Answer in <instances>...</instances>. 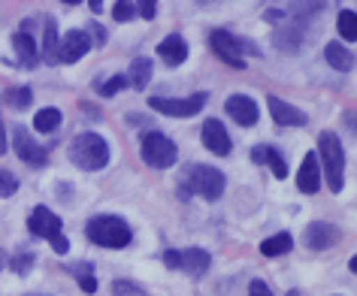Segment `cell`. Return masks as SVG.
Returning <instances> with one entry per match:
<instances>
[{
  "label": "cell",
  "mask_w": 357,
  "mask_h": 296,
  "mask_svg": "<svg viewBox=\"0 0 357 296\" xmlns=\"http://www.w3.org/2000/svg\"><path fill=\"white\" fill-rule=\"evenodd\" d=\"M315 155H318V166L324 169L327 187L333 194H339L342 191V185H345V148H342V139H339L333 130H321Z\"/></svg>",
  "instance_id": "6da1fadb"
},
{
  "label": "cell",
  "mask_w": 357,
  "mask_h": 296,
  "mask_svg": "<svg viewBox=\"0 0 357 296\" xmlns=\"http://www.w3.org/2000/svg\"><path fill=\"white\" fill-rule=\"evenodd\" d=\"M85 236L100 248H128L133 242V230L119 215H97L85 224Z\"/></svg>",
  "instance_id": "7a4b0ae2"
},
{
  "label": "cell",
  "mask_w": 357,
  "mask_h": 296,
  "mask_svg": "<svg viewBox=\"0 0 357 296\" xmlns=\"http://www.w3.org/2000/svg\"><path fill=\"white\" fill-rule=\"evenodd\" d=\"M70 160H73L79 169H85V173H97V169H103L109 164V142L94 130L79 133V137L70 142Z\"/></svg>",
  "instance_id": "3957f363"
},
{
  "label": "cell",
  "mask_w": 357,
  "mask_h": 296,
  "mask_svg": "<svg viewBox=\"0 0 357 296\" xmlns=\"http://www.w3.org/2000/svg\"><path fill=\"white\" fill-rule=\"evenodd\" d=\"M225 185H227L225 173L215 166H206V164H191V166H185V173H182V194L191 191L209 203H215L218 196L225 194Z\"/></svg>",
  "instance_id": "277c9868"
},
{
  "label": "cell",
  "mask_w": 357,
  "mask_h": 296,
  "mask_svg": "<svg viewBox=\"0 0 357 296\" xmlns=\"http://www.w3.org/2000/svg\"><path fill=\"white\" fill-rule=\"evenodd\" d=\"M139 155L151 169H169L178 160V148L167 133L149 130V133H142V139H139Z\"/></svg>",
  "instance_id": "5b68a950"
},
{
  "label": "cell",
  "mask_w": 357,
  "mask_h": 296,
  "mask_svg": "<svg viewBox=\"0 0 357 296\" xmlns=\"http://www.w3.org/2000/svg\"><path fill=\"white\" fill-rule=\"evenodd\" d=\"M209 103V94H191V97H151L149 106L160 115H169V118H194V115L203 112V106Z\"/></svg>",
  "instance_id": "8992f818"
},
{
  "label": "cell",
  "mask_w": 357,
  "mask_h": 296,
  "mask_svg": "<svg viewBox=\"0 0 357 296\" xmlns=\"http://www.w3.org/2000/svg\"><path fill=\"white\" fill-rule=\"evenodd\" d=\"M209 46H212V52H215V58H221L227 67H236V70H243V67H245L243 42H239L230 31H225V28L209 31Z\"/></svg>",
  "instance_id": "52a82bcc"
},
{
  "label": "cell",
  "mask_w": 357,
  "mask_h": 296,
  "mask_svg": "<svg viewBox=\"0 0 357 296\" xmlns=\"http://www.w3.org/2000/svg\"><path fill=\"white\" fill-rule=\"evenodd\" d=\"M13 146H15V155H19V160H24V164L33 166V169H40V166L49 164L46 148H43L40 142L31 137V130L22 127V124H19V127H13Z\"/></svg>",
  "instance_id": "ba28073f"
},
{
  "label": "cell",
  "mask_w": 357,
  "mask_h": 296,
  "mask_svg": "<svg viewBox=\"0 0 357 296\" xmlns=\"http://www.w3.org/2000/svg\"><path fill=\"white\" fill-rule=\"evenodd\" d=\"M91 33L88 31H67L64 40H58V64H76L91 52Z\"/></svg>",
  "instance_id": "9c48e42d"
},
{
  "label": "cell",
  "mask_w": 357,
  "mask_h": 296,
  "mask_svg": "<svg viewBox=\"0 0 357 296\" xmlns=\"http://www.w3.org/2000/svg\"><path fill=\"white\" fill-rule=\"evenodd\" d=\"M200 139H203V146H206V151H212V155H218V157H227L230 151H234L230 133L225 130V124H221L218 118H206V121H203Z\"/></svg>",
  "instance_id": "30bf717a"
},
{
  "label": "cell",
  "mask_w": 357,
  "mask_h": 296,
  "mask_svg": "<svg viewBox=\"0 0 357 296\" xmlns=\"http://www.w3.org/2000/svg\"><path fill=\"white\" fill-rule=\"evenodd\" d=\"M266 106H270V115L279 127H306L309 124L306 112L297 109V106L288 103V100H282V97H275V94L266 97Z\"/></svg>",
  "instance_id": "8fae6325"
},
{
  "label": "cell",
  "mask_w": 357,
  "mask_h": 296,
  "mask_svg": "<svg viewBox=\"0 0 357 296\" xmlns=\"http://www.w3.org/2000/svg\"><path fill=\"white\" fill-rule=\"evenodd\" d=\"M225 109H227L230 118L239 124V127H255L257 118H261V106H257L248 94H230Z\"/></svg>",
  "instance_id": "7c38bea8"
},
{
  "label": "cell",
  "mask_w": 357,
  "mask_h": 296,
  "mask_svg": "<svg viewBox=\"0 0 357 296\" xmlns=\"http://www.w3.org/2000/svg\"><path fill=\"white\" fill-rule=\"evenodd\" d=\"M28 227H31V233L37 239H46V242H52L55 236H61V218L52 209H46V205H37V209L31 212V218H28Z\"/></svg>",
  "instance_id": "4fadbf2b"
},
{
  "label": "cell",
  "mask_w": 357,
  "mask_h": 296,
  "mask_svg": "<svg viewBox=\"0 0 357 296\" xmlns=\"http://www.w3.org/2000/svg\"><path fill=\"white\" fill-rule=\"evenodd\" d=\"M303 242H306L309 251H327L339 242V230L327 221H312L306 227V233H303Z\"/></svg>",
  "instance_id": "5bb4252c"
},
{
  "label": "cell",
  "mask_w": 357,
  "mask_h": 296,
  "mask_svg": "<svg viewBox=\"0 0 357 296\" xmlns=\"http://www.w3.org/2000/svg\"><path fill=\"white\" fill-rule=\"evenodd\" d=\"M212 266V254L203 248H185L176 254V269H182V272H188L191 278H200L206 275Z\"/></svg>",
  "instance_id": "9a60e30c"
},
{
  "label": "cell",
  "mask_w": 357,
  "mask_h": 296,
  "mask_svg": "<svg viewBox=\"0 0 357 296\" xmlns=\"http://www.w3.org/2000/svg\"><path fill=\"white\" fill-rule=\"evenodd\" d=\"M158 58L164 61L167 67H182L185 58H188V42H185L182 33H167V37L158 42Z\"/></svg>",
  "instance_id": "2e32d148"
},
{
  "label": "cell",
  "mask_w": 357,
  "mask_h": 296,
  "mask_svg": "<svg viewBox=\"0 0 357 296\" xmlns=\"http://www.w3.org/2000/svg\"><path fill=\"white\" fill-rule=\"evenodd\" d=\"M297 187H300V194H315L321 187V166H318L315 151H309V155L303 157V164L297 169Z\"/></svg>",
  "instance_id": "e0dca14e"
},
{
  "label": "cell",
  "mask_w": 357,
  "mask_h": 296,
  "mask_svg": "<svg viewBox=\"0 0 357 296\" xmlns=\"http://www.w3.org/2000/svg\"><path fill=\"white\" fill-rule=\"evenodd\" d=\"M252 160L255 164L270 166L275 178H288V160H284V155L275 146H255L252 148Z\"/></svg>",
  "instance_id": "ac0fdd59"
},
{
  "label": "cell",
  "mask_w": 357,
  "mask_h": 296,
  "mask_svg": "<svg viewBox=\"0 0 357 296\" xmlns=\"http://www.w3.org/2000/svg\"><path fill=\"white\" fill-rule=\"evenodd\" d=\"M282 22H284V24H279V28H275V33H273L275 49H279V52H297V49L303 46V37H306V31L297 28V24L288 22V19H282Z\"/></svg>",
  "instance_id": "d6986e66"
},
{
  "label": "cell",
  "mask_w": 357,
  "mask_h": 296,
  "mask_svg": "<svg viewBox=\"0 0 357 296\" xmlns=\"http://www.w3.org/2000/svg\"><path fill=\"white\" fill-rule=\"evenodd\" d=\"M324 58H327V64L333 67L336 73H351V70H354V55L342 46V42H336V40L324 46Z\"/></svg>",
  "instance_id": "ffe728a7"
},
{
  "label": "cell",
  "mask_w": 357,
  "mask_h": 296,
  "mask_svg": "<svg viewBox=\"0 0 357 296\" xmlns=\"http://www.w3.org/2000/svg\"><path fill=\"white\" fill-rule=\"evenodd\" d=\"M13 49H15V55H19V61L24 67H37L40 52H37V46H33V37L28 31H15L13 33Z\"/></svg>",
  "instance_id": "44dd1931"
},
{
  "label": "cell",
  "mask_w": 357,
  "mask_h": 296,
  "mask_svg": "<svg viewBox=\"0 0 357 296\" xmlns=\"http://www.w3.org/2000/svg\"><path fill=\"white\" fill-rule=\"evenodd\" d=\"M151 82V58H133V64L128 70V85L130 88H137V91H142Z\"/></svg>",
  "instance_id": "7402d4cb"
},
{
  "label": "cell",
  "mask_w": 357,
  "mask_h": 296,
  "mask_svg": "<svg viewBox=\"0 0 357 296\" xmlns=\"http://www.w3.org/2000/svg\"><path fill=\"white\" fill-rule=\"evenodd\" d=\"M43 58H46V64H58V24H55V19L43 22Z\"/></svg>",
  "instance_id": "603a6c76"
},
{
  "label": "cell",
  "mask_w": 357,
  "mask_h": 296,
  "mask_svg": "<svg viewBox=\"0 0 357 296\" xmlns=\"http://www.w3.org/2000/svg\"><path fill=\"white\" fill-rule=\"evenodd\" d=\"M61 121H64V115L55 106H46V109H40L33 115V130L37 133H55L61 127Z\"/></svg>",
  "instance_id": "cb8c5ba5"
},
{
  "label": "cell",
  "mask_w": 357,
  "mask_h": 296,
  "mask_svg": "<svg viewBox=\"0 0 357 296\" xmlns=\"http://www.w3.org/2000/svg\"><path fill=\"white\" fill-rule=\"evenodd\" d=\"M291 248H294L291 233H275V236L261 242V254L264 257H282V254H288Z\"/></svg>",
  "instance_id": "d4e9b609"
},
{
  "label": "cell",
  "mask_w": 357,
  "mask_h": 296,
  "mask_svg": "<svg viewBox=\"0 0 357 296\" xmlns=\"http://www.w3.org/2000/svg\"><path fill=\"white\" fill-rule=\"evenodd\" d=\"M70 275H76L82 293H94L97 290V275H94V266L88 260H79V263H70Z\"/></svg>",
  "instance_id": "484cf974"
},
{
  "label": "cell",
  "mask_w": 357,
  "mask_h": 296,
  "mask_svg": "<svg viewBox=\"0 0 357 296\" xmlns=\"http://www.w3.org/2000/svg\"><path fill=\"white\" fill-rule=\"evenodd\" d=\"M336 31H339V37H342L345 42H354L357 40V13L354 10H342V13H339Z\"/></svg>",
  "instance_id": "4316f807"
},
{
  "label": "cell",
  "mask_w": 357,
  "mask_h": 296,
  "mask_svg": "<svg viewBox=\"0 0 357 296\" xmlns=\"http://www.w3.org/2000/svg\"><path fill=\"white\" fill-rule=\"evenodd\" d=\"M3 103H10L13 109H28V106L33 103V91L31 88H24V85L10 88V91L3 94Z\"/></svg>",
  "instance_id": "83f0119b"
},
{
  "label": "cell",
  "mask_w": 357,
  "mask_h": 296,
  "mask_svg": "<svg viewBox=\"0 0 357 296\" xmlns=\"http://www.w3.org/2000/svg\"><path fill=\"white\" fill-rule=\"evenodd\" d=\"M124 88H128V76L115 73V76L106 79V82L97 85V94H100V97H115L119 91H124Z\"/></svg>",
  "instance_id": "f1b7e54d"
},
{
  "label": "cell",
  "mask_w": 357,
  "mask_h": 296,
  "mask_svg": "<svg viewBox=\"0 0 357 296\" xmlns=\"http://www.w3.org/2000/svg\"><path fill=\"white\" fill-rule=\"evenodd\" d=\"M33 260H37L33 257V251H19V254H15L13 260H6V263H10V269L15 275H28L33 269Z\"/></svg>",
  "instance_id": "f546056e"
},
{
  "label": "cell",
  "mask_w": 357,
  "mask_h": 296,
  "mask_svg": "<svg viewBox=\"0 0 357 296\" xmlns=\"http://www.w3.org/2000/svg\"><path fill=\"white\" fill-rule=\"evenodd\" d=\"M112 19L121 22V24L137 19V6H133V0H115L112 3Z\"/></svg>",
  "instance_id": "4dcf8cb0"
},
{
  "label": "cell",
  "mask_w": 357,
  "mask_h": 296,
  "mask_svg": "<svg viewBox=\"0 0 357 296\" xmlns=\"http://www.w3.org/2000/svg\"><path fill=\"white\" fill-rule=\"evenodd\" d=\"M15 191H19V178L10 169H0V196H13Z\"/></svg>",
  "instance_id": "1f68e13d"
},
{
  "label": "cell",
  "mask_w": 357,
  "mask_h": 296,
  "mask_svg": "<svg viewBox=\"0 0 357 296\" xmlns=\"http://www.w3.org/2000/svg\"><path fill=\"white\" fill-rule=\"evenodd\" d=\"M112 293L115 296H142L146 290H142L139 284H133V281H112Z\"/></svg>",
  "instance_id": "d6a6232c"
},
{
  "label": "cell",
  "mask_w": 357,
  "mask_h": 296,
  "mask_svg": "<svg viewBox=\"0 0 357 296\" xmlns=\"http://www.w3.org/2000/svg\"><path fill=\"white\" fill-rule=\"evenodd\" d=\"M133 6H137V15H142L146 22L158 15V0H133Z\"/></svg>",
  "instance_id": "836d02e7"
},
{
  "label": "cell",
  "mask_w": 357,
  "mask_h": 296,
  "mask_svg": "<svg viewBox=\"0 0 357 296\" xmlns=\"http://www.w3.org/2000/svg\"><path fill=\"white\" fill-rule=\"evenodd\" d=\"M248 296H273V290H270V284H264L261 278H255V281L248 284Z\"/></svg>",
  "instance_id": "e575fe53"
},
{
  "label": "cell",
  "mask_w": 357,
  "mask_h": 296,
  "mask_svg": "<svg viewBox=\"0 0 357 296\" xmlns=\"http://www.w3.org/2000/svg\"><path fill=\"white\" fill-rule=\"evenodd\" d=\"M88 33H94V37H91V42L97 40V46H103V42H106V28H103V24L91 22V28H88Z\"/></svg>",
  "instance_id": "d590c367"
},
{
  "label": "cell",
  "mask_w": 357,
  "mask_h": 296,
  "mask_svg": "<svg viewBox=\"0 0 357 296\" xmlns=\"http://www.w3.org/2000/svg\"><path fill=\"white\" fill-rule=\"evenodd\" d=\"M52 248H55V254H67V251H70V239L61 233V236L52 239Z\"/></svg>",
  "instance_id": "8d00e7d4"
},
{
  "label": "cell",
  "mask_w": 357,
  "mask_h": 296,
  "mask_svg": "<svg viewBox=\"0 0 357 296\" xmlns=\"http://www.w3.org/2000/svg\"><path fill=\"white\" fill-rule=\"evenodd\" d=\"M0 155H6V130H3V124H0Z\"/></svg>",
  "instance_id": "74e56055"
},
{
  "label": "cell",
  "mask_w": 357,
  "mask_h": 296,
  "mask_svg": "<svg viewBox=\"0 0 357 296\" xmlns=\"http://www.w3.org/2000/svg\"><path fill=\"white\" fill-rule=\"evenodd\" d=\"M100 3H103V0H88V6H91L94 13H100Z\"/></svg>",
  "instance_id": "f35d334b"
},
{
  "label": "cell",
  "mask_w": 357,
  "mask_h": 296,
  "mask_svg": "<svg viewBox=\"0 0 357 296\" xmlns=\"http://www.w3.org/2000/svg\"><path fill=\"white\" fill-rule=\"evenodd\" d=\"M3 266H6V251L0 248V269H3Z\"/></svg>",
  "instance_id": "ab89813d"
},
{
  "label": "cell",
  "mask_w": 357,
  "mask_h": 296,
  "mask_svg": "<svg viewBox=\"0 0 357 296\" xmlns=\"http://www.w3.org/2000/svg\"><path fill=\"white\" fill-rule=\"evenodd\" d=\"M64 3H70V6H76V3H82V0H64Z\"/></svg>",
  "instance_id": "60d3db41"
},
{
  "label": "cell",
  "mask_w": 357,
  "mask_h": 296,
  "mask_svg": "<svg viewBox=\"0 0 357 296\" xmlns=\"http://www.w3.org/2000/svg\"><path fill=\"white\" fill-rule=\"evenodd\" d=\"M288 296H303V293L300 290H288Z\"/></svg>",
  "instance_id": "b9f144b4"
},
{
  "label": "cell",
  "mask_w": 357,
  "mask_h": 296,
  "mask_svg": "<svg viewBox=\"0 0 357 296\" xmlns=\"http://www.w3.org/2000/svg\"><path fill=\"white\" fill-rule=\"evenodd\" d=\"M31 296H33V293H31Z\"/></svg>",
  "instance_id": "7bdbcfd3"
}]
</instances>
